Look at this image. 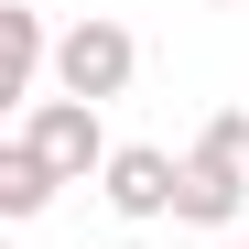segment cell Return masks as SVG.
Listing matches in <instances>:
<instances>
[{
	"label": "cell",
	"instance_id": "cell-1",
	"mask_svg": "<svg viewBox=\"0 0 249 249\" xmlns=\"http://www.w3.org/2000/svg\"><path fill=\"white\" fill-rule=\"evenodd\" d=\"M141 76V44H130V22H108V11H87V22H65L54 33V98H87V108H108L119 87Z\"/></svg>",
	"mask_w": 249,
	"mask_h": 249
},
{
	"label": "cell",
	"instance_id": "cell-2",
	"mask_svg": "<svg viewBox=\"0 0 249 249\" xmlns=\"http://www.w3.org/2000/svg\"><path fill=\"white\" fill-rule=\"evenodd\" d=\"M174 228H195V238L249 228V152H228L217 130H195V152H184V184H174Z\"/></svg>",
	"mask_w": 249,
	"mask_h": 249
},
{
	"label": "cell",
	"instance_id": "cell-3",
	"mask_svg": "<svg viewBox=\"0 0 249 249\" xmlns=\"http://www.w3.org/2000/svg\"><path fill=\"white\" fill-rule=\"evenodd\" d=\"M22 141L44 152V174H54V184L108 174V152H119V141L98 130V108H87V98H33V108H22Z\"/></svg>",
	"mask_w": 249,
	"mask_h": 249
},
{
	"label": "cell",
	"instance_id": "cell-4",
	"mask_svg": "<svg viewBox=\"0 0 249 249\" xmlns=\"http://www.w3.org/2000/svg\"><path fill=\"white\" fill-rule=\"evenodd\" d=\"M174 184H184V162L162 152V141H119V152H108V174H98V195H108V206H119L130 228L174 217Z\"/></svg>",
	"mask_w": 249,
	"mask_h": 249
},
{
	"label": "cell",
	"instance_id": "cell-5",
	"mask_svg": "<svg viewBox=\"0 0 249 249\" xmlns=\"http://www.w3.org/2000/svg\"><path fill=\"white\" fill-rule=\"evenodd\" d=\"M44 76H54V33H44V11L33 0H0V98H44Z\"/></svg>",
	"mask_w": 249,
	"mask_h": 249
},
{
	"label": "cell",
	"instance_id": "cell-6",
	"mask_svg": "<svg viewBox=\"0 0 249 249\" xmlns=\"http://www.w3.org/2000/svg\"><path fill=\"white\" fill-rule=\"evenodd\" d=\"M44 206H54V174H44V152L11 130V141H0V217H11V228H33Z\"/></svg>",
	"mask_w": 249,
	"mask_h": 249
},
{
	"label": "cell",
	"instance_id": "cell-7",
	"mask_svg": "<svg viewBox=\"0 0 249 249\" xmlns=\"http://www.w3.org/2000/svg\"><path fill=\"white\" fill-rule=\"evenodd\" d=\"M206 11H228V0H206Z\"/></svg>",
	"mask_w": 249,
	"mask_h": 249
},
{
	"label": "cell",
	"instance_id": "cell-8",
	"mask_svg": "<svg viewBox=\"0 0 249 249\" xmlns=\"http://www.w3.org/2000/svg\"><path fill=\"white\" fill-rule=\"evenodd\" d=\"M119 249H141V238H119Z\"/></svg>",
	"mask_w": 249,
	"mask_h": 249
}]
</instances>
